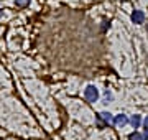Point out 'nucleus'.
Listing matches in <instances>:
<instances>
[{
	"mask_svg": "<svg viewBox=\"0 0 148 140\" xmlns=\"http://www.w3.org/2000/svg\"><path fill=\"white\" fill-rule=\"evenodd\" d=\"M84 97L89 101V102H95L97 99H99V91H97V87L95 86H87L84 91Z\"/></svg>",
	"mask_w": 148,
	"mask_h": 140,
	"instance_id": "f257e3e1",
	"label": "nucleus"
},
{
	"mask_svg": "<svg viewBox=\"0 0 148 140\" xmlns=\"http://www.w3.org/2000/svg\"><path fill=\"white\" fill-rule=\"evenodd\" d=\"M143 20H145V13H143L142 10H135L132 13V22L133 23L140 25V23H143Z\"/></svg>",
	"mask_w": 148,
	"mask_h": 140,
	"instance_id": "f03ea898",
	"label": "nucleus"
},
{
	"mask_svg": "<svg viewBox=\"0 0 148 140\" xmlns=\"http://www.w3.org/2000/svg\"><path fill=\"white\" fill-rule=\"evenodd\" d=\"M127 122H128V119H127V115H123V114H119V115L114 117V124H115L117 127H123Z\"/></svg>",
	"mask_w": 148,
	"mask_h": 140,
	"instance_id": "7ed1b4c3",
	"label": "nucleus"
},
{
	"mask_svg": "<svg viewBox=\"0 0 148 140\" xmlns=\"http://www.w3.org/2000/svg\"><path fill=\"white\" fill-rule=\"evenodd\" d=\"M99 119H101V120H104L106 124L114 122V117H112V114H109V112H101V114H99Z\"/></svg>",
	"mask_w": 148,
	"mask_h": 140,
	"instance_id": "20e7f679",
	"label": "nucleus"
},
{
	"mask_svg": "<svg viewBox=\"0 0 148 140\" xmlns=\"http://www.w3.org/2000/svg\"><path fill=\"white\" fill-rule=\"evenodd\" d=\"M130 124L133 125V129H138L140 124H142V117H140V115H133V117L130 119Z\"/></svg>",
	"mask_w": 148,
	"mask_h": 140,
	"instance_id": "39448f33",
	"label": "nucleus"
},
{
	"mask_svg": "<svg viewBox=\"0 0 148 140\" xmlns=\"http://www.w3.org/2000/svg\"><path fill=\"white\" fill-rule=\"evenodd\" d=\"M128 139H130V140H143V135L138 134V132H133V134H130Z\"/></svg>",
	"mask_w": 148,
	"mask_h": 140,
	"instance_id": "423d86ee",
	"label": "nucleus"
},
{
	"mask_svg": "<svg viewBox=\"0 0 148 140\" xmlns=\"http://www.w3.org/2000/svg\"><path fill=\"white\" fill-rule=\"evenodd\" d=\"M30 2L32 0H15V3L18 7H27V5H30Z\"/></svg>",
	"mask_w": 148,
	"mask_h": 140,
	"instance_id": "0eeeda50",
	"label": "nucleus"
},
{
	"mask_svg": "<svg viewBox=\"0 0 148 140\" xmlns=\"http://www.w3.org/2000/svg\"><path fill=\"white\" fill-rule=\"evenodd\" d=\"M143 127H145V130H148V117L143 120Z\"/></svg>",
	"mask_w": 148,
	"mask_h": 140,
	"instance_id": "6e6552de",
	"label": "nucleus"
},
{
	"mask_svg": "<svg viewBox=\"0 0 148 140\" xmlns=\"http://www.w3.org/2000/svg\"><path fill=\"white\" fill-rule=\"evenodd\" d=\"M143 140H148V130H145V134H143Z\"/></svg>",
	"mask_w": 148,
	"mask_h": 140,
	"instance_id": "1a4fd4ad",
	"label": "nucleus"
},
{
	"mask_svg": "<svg viewBox=\"0 0 148 140\" xmlns=\"http://www.w3.org/2000/svg\"><path fill=\"white\" fill-rule=\"evenodd\" d=\"M2 15H3V12H2V8H0V16H2Z\"/></svg>",
	"mask_w": 148,
	"mask_h": 140,
	"instance_id": "9d476101",
	"label": "nucleus"
}]
</instances>
